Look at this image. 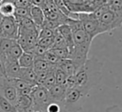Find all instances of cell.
Segmentation results:
<instances>
[{
	"mask_svg": "<svg viewBox=\"0 0 122 112\" xmlns=\"http://www.w3.org/2000/svg\"><path fill=\"white\" fill-rule=\"evenodd\" d=\"M67 24L71 30L73 40V48L70 53L69 58L73 62L77 71L88 59V54L92 40L84 31L78 19L70 18Z\"/></svg>",
	"mask_w": 122,
	"mask_h": 112,
	"instance_id": "obj_1",
	"label": "cell"
},
{
	"mask_svg": "<svg viewBox=\"0 0 122 112\" xmlns=\"http://www.w3.org/2000/svg\"><path fill=\"white\" fill-rule=\"evenodd\" d=\"M103 62L95 56L88 57L86 62L74 74L75 87L89 95L90 91L95 87L102 78Z\"/></svg>",
	"mask_w": 122,
	"mask_h": 112,
	"instance_id": "obj_2",
	"label": "cell"
},
{
	"mask_svg": "<svg viewBox=\"0 0 122 112\" xmlns=\"http://www.w3.org/2000/svg\"><path fill=\"white\" fill-rule=\"evenodd\" d=\"M93 16L99 23L102 34L111 32L122 26V13L112 11L107 4H104L92 11Z\"/></svg>",
	"mask_w": 122,
	"mask_h": 112,
	"instance_id": "obj_3",
	"label": "cell"
},
{
	"mask_svg": "<svg viewBox=\"0 0 122 112\" xmlns=\"http://www.w3.org/2000/svg\"><path fill=\"white\" fill-rule=\"evenodd\" d=\"M88 94L82 90L73 87L67 89L63 101V108L66 112H80L83 109Z\"/></svg>",
	"mask_w": 122,
	"mask_h": 112,
	"instance_id": "obj_4",
	"label": "cell"
},
{
	"mask_svg": "<svg viewBox=\"0 0 122 112\" xmlns=\"http://www.w3.org/2000/svg\"><path fill=\"white\" fill-rule=\"evenodd\" d=\"M30 96L32 100V112L33 111L46 112V108L48 104L51 102L49 96V91L41 85H35L32 88Z\"/></svg>",
	"mask_w": 122,
	"mask_h": 112,
	"instance_id": "obj_5",
	"label": "cell"
},
{
	"mask_svg": "<svg viewBox=\"0 0 122 112\" xmlns=\"http://www.w3.org/2000/svg\"><path fill=\"white\" fill-rule=\"evenodd\" d=\"M77 19L80 21L82 28L91 37L92 40L99 34H102L100 26L96 18L93 16L92 12H80L77 13Z\"/></svg>",
	"mask_w": 122,
	"mask_h": 112,
	"instance_id": "obj_6",
	"label": "cell"
},
{
	"mask_svg": "<svg viewBox=\"0 0 122 112\" xmlns=\"http://www.w3.org/2000/svg\"><path fill=\"white\" fill-rule=\"evenodd\" d=\"M0 28L2 30V37L16 40L18 37V23L13 16L3 17L0 22Z\"/></svg>",
	"mask_w": 122,
	"mask_h": 112,
	"instance_id": "obj_7",
	"label": "cell"
},
{
	"mask_svg": "<svg viewBox=\"0 0 122 112\" xmlns=\"http://www.w3.org/2000/svg\"><path fill=\"white\" fill-rule=\"evenodd\" d=\"M0 95L3 96L6 100H8L12 105L16 104L18 99L17 91L1 70H0Z\"/></svg>",
	"mask_w": 122,
	"mask_h": 112,
	"instance_id": "obj_8",
	"label": "cell"
},
{
	"mask_svg": "<svg viewBox=\"0 0 122 112\" xmlns=\"http://www.w3.org/2000/svg\"><path fill=\"white\" fill-rule=\"evenodd\" d=\"M48 91H49V96H50V99L51 101L57 102V103L63 105V101H64L66 92H67V88L64 85L55 84Z\"/></svg>",
	"mask_w": 122,
	"mask_h": 112,
	"instance_id": "obj_9",
	"label": "cell"
},
{
	"mask_svg": "<svg viewBox=\"0 0 122 112\" xmlns=\"http://www.w3.org/2000/svg\"><path fill=\"white\" fill-rule=\"evenodd\" d=\"M55 68H58V69L62 70L68 77L74 76V74L76 73L75 66H74L73 62L70 58H67V59H59L58 62L55 64Z\"/></svg>",
	"mask_w": 122,
	"mask_h": 112,
	"instance_id": "obj_10",
	"label": "cell"
},
{
	"mask_svg": "<svg viewBox=\"0 0 122 112\" xmlns=\"http://www.w3.org/2000/svg\"><path fill=\"white\" fill-rule=\"evenodd\" d=\"M57 31L64 37V39L66 41V44H67V47H68V50L71 53L72 48H73V40H72V34H71V30L70 26L68 24L60 25L57 28Z\"/></svg>",
	"mask_w": 122,
	"mask_h": 112,
	"instance_id": "obj_11",
	"label": "cell"
},
{
	"mask_svg": "<svg viewBox=\"0 0 122 112\" xmlns=\"http://www.w3.org/2000/svg\"><path fill=\"white\" fill-rule=\"evenodd\" d=\"M18 78H20L31 85H37L36 73L33 71L32 68H20V73H19Z\"/></svg>",
	"mask_w": 122,
	"mask_h": 112,
	"instance_id": "obj_12",
	"label": "cell"
},
{
	"mask_svg": "<svg viewBox=\"0 0 122 112\" xmlns=\"http://www.w3.org/2000/svg\"><path fill=\"white\" fill-rule=\"evenodd\" d=\"M55 68V65H52L49 63L48 61L44 60L41 57H35L32 69L35 73H41V72H49Z\"/></svg>",
	"mask_w": 122,
	"mask_h": 112,
	"instance_id": "obj_13",
	"label": "cell"
},
{
	"mask_svg": "<svg viewBox=\"0 0 122 112\" xmlns=\"http://www.w3.org/2000/svg\"><path fill=\"white\" fill-rule=\"evenodd\" d=\"M30 18L33 21V23L36 25V27H38L40 29L45 20V15H44L43 10L39 7L31 6L30 7Z\"/></svg>",
	"mask_w": 122,
	"mask_h": 112,
	"instance_id": "obj_14",
	"label": "cell"
},
{
	"mask_svg": "<svg viewBox=\"0 0 122 112\" xmlns=\"http://www.w3.org/2000/svg\"><path fill=\"white\" fill-rule=\"evenodd\" d=\"M17 62L21 68H32L34 62V56L30 53L23 52L21 56L18 58Z\"/></svg>",
	"mask_w": 122,
	"mask_h": 112,
	"instance_id": "obj_15",
	"label": "cell"
},
{
	"mask_svg": "<svg viewBox=\"0 0 122 112\" xmlns=\"http://www.w3.org/2000/svg\"><path fill=\"white\" fill-rule=\"evenodd\" d=\"M16 42V40L6 38V37H0V59L8 54L10 49L12 47V45Z\"/></svg>",
	"mask_w": 122,
	"mask_h": 112,
	"instance_id": "obj_16",
	"label": "cell"
},
{
	"mask_svg": "<svg viewBox=\"0 0 122 112\" xmlns=\"http://www.w3.org/2000/svg\"><path fill=\"white\" fill-rule=\"evenodd\" d=\"M16 21L18 23V27L21 29H25L29 31H39V28L36 27V25L33 23L31 18H29V17L17 18Z\"/></svg>",
	"mask_w": 122,
	"mask_h": 112,
	"instance_id": "obj_17",
	"label": "cell"
},
{
	"mask_svg": "<svg viewBox=\"0 0 122 112\" xmlns=\"http://www.w3.org/2000/svg\"><path fill=\"white\" fill-rule=\"evenodd\" d=\"M15 7L10 3L7 1H3L0 3V12L3 17L7 16H13Z\"/></svg>",
	"mask_w": 122,
	"mask_h": 112,
	"instance_id": "obj_18",
	"label": "cell"
},
{
	"mask_svg": "<svg viewBox=\"0 0 122 112\" xmlns=\"http://www.w3.org/2000/svg\"><path fill=\"white\" fill-rule=\"evenodd\" d=\"M55 69V68H54ZM54 69L50 71L49 74L47 75V77L45 78V79L41 82V86H43L44 88H46L47 90L51 89L53 85L56 84V81H55V76H54Z\"/></svg>",
	"mask_w": 122,
	"mask_h": 112,
	"instance_id": "obj_19",
	"label": "cell"
},
{
	"mask_svg": "<svg viewBox=\"0 0 122 112\" xmlns=\"http://www.w3.org/2000/svg\"><path fill=\"white\" fill-rule=\"evenodd\" d=\"M0 112H18L14 105L0 95Z\"/></svg>",
	"mask_w": 122,
	"mask_h": 112,
	"instance_id": "obj_20",
	"label": "cell"
},
{
	"mask_svg": "<svg viewBox=\"0 0 122 112\" xmlns=\"http://www.w3.org/2000/svg\"><path fill=\"white\" fill-rule=\"evenodd\" d=\"M52 48H68L66 41L64 37L61 35V34L56 30H54V34H53V45Z\"/></svg>",
	"mask_w": 122,
	"mask_h": 112,
	"instance_id": "obj_21",
	"label": "cell"
},
{
	"mask_svg": "<svg viewBox=\"0 0 122 112\" xmlns=\"http://www.w3.org/2000/svg\"><path fill=\"white\" fill-rule=\"evenodd\" d=\"M30 8H15L14 13H13V17L15 19H17V18H25V17L30 18Z\"/></svg>",
	"mask_w": 122,
	"mask_h": 112,
	"instance_id": "obj_22",
	"label": "cell"
},
{
	"mask_svg": "<svg viewBox=\"0 0 122 112\" xmlns=\"http://www.w3.org/2000/svg\"><path fill=\"white\" fill-rule=\"evenodd\" d=\"M54 76H55V81H56V84H60V85H64L66 84V81H67V78H68V76L60 69L58 68H55L54 69Z\"/></svg>",
	"mask_w": 122,
	"mask_h": 112,
	"instance_id": "obj_23",
	"label": "cell"
},
{
	"mask_svg": "<svg viewBox=\"0 0 122 112\" xmlns=\"http://www.w3.org/2000/svg\"><path fill=\"white\" fill-rule=\"evenodd\" d=\"M51 50L58 57V59H67L70 57V52L68 48H51Z\"/></svg>",
	"mask_w": 122,
	"mask_h": 112,
	"instance_id": "obj_24",
	"label": "cell"
},
{
	"mask_svg": "<svg viewBox=\"0 0 122 112\" xmlns=\"http://www.w3.org/2000/svg\"><path fill=\"white\" fill-rule=\"evenodd\" d=\"M107 5L112 11L122 13V0H107Z\"/></svg>",
	"mask_w": 122,
	"mask_h": 112,
	"instance_id": "obj_25",
	"label": "cell"
},
{
	"mask_svg": "<svg viewBox=\"0 0 122 112\" xmlns=\"http://www.w3.org/2000/svg\"><path fill=\"white\" fill-rule=\"evenodd\" d=\"M41 58H43L44 60H46V61H48L49 63H51V64H52V65H55L57 62H58V57L53 54V52L50 49V50H48L45 54H44V56L41 57Z\"/></svg>",
	"mask_w": 122,
	"mask_h": 112,
	"instance_id": "obj_26",
	"label": "cell"
},
{
	"mask_svg": "<svg viewBox=\"0 0 122 112\" xmlns=\"http://www.w3.org/2000/svg\"><path fill=\"white\" fill-rule=\"evenodd\" d=\"M37 44L42 46L43 48L50 50L52 48L53 45V37H48V38H39L37 40Z\"/></svg>",
	"mask_w": 122,
	"mask_h": 112,
	"instance_id": "obj_27",
	"label": "cell"
},
{
	"mask_svg": "<svg viewBox=\"0 0 122 112\" xmlns=\"http://www.w3.org/2000/svg\"><path fill=\"white\" fill-rule=\"evenodd\" d=\"M62 110H64L63 105L53 101L50 102L46 108V112H61Z\"/></svg>",
	"mask_w": 122,
	"mask_h": 112,
	"instance_id": "obj_28",
	"label": "cell"
},
{
	"mask_svg": "<svg viewBox=\"0 0 122 112\" xmlns=\"http://www.w3.org/2000/svg\"><path fill=\"white\" fill-rule=\"evenodd\" d=\"M54 31L46 29V28H40L38 33V39L39 38H48V37H53Z\"/></svg>",
	"mask_w": 122,
	"mask_h": 112,
	"instance_id": "obj_29",
	"label": "cell"
},
{
	"mask_svg": "<svg viewBox=\"0 0 122 112\" xmlns=\"http://www.w3.org/2000/svg\"><path fill=\"white\" fill-rule=\"evenodd\" d=\"M31 4V6H35V7H39L41 9L44 8L45 5V0H29Z\"/></svg>",
	"mask_w": 122,
	"mask_h": 112,
	"instance_id": "obj_30",
	"label": "cell"
},
{
	"mask_svg": "<svg viewBox=\"0 0 122 112\" xmlns=\"http://www.w3.org/2000/svg\"><path fill=\"white\" fill-rule=\"evenodd\" d=\"M106 112H122V108H120L117 105H112L110 106L106 109Z\"/></svg>",
	"mask_w": 122,
	"mask_h": 112,
	"instance_id": "obj_31",
	"label": "cell"
},
{
	"mask_svg": "<svg viewBox=\"0 0 122 112\" xmlns=\"http://www.w3.org/2000/svg\"><path fill=\"white\" fill-rule=\"evenodd\" d=\"M0 70L3 72V70H2V65H1V60H0ZM3 74H4V73H3Z\"/></svg>",
	"mask_w": 122,
	"mask_h": 112,
	"instance_id": "obj_32",
	"label": "cell"
},
{
	"mask_svg": "<svg viewBox=\"0 0 122 112\" xmlns=\"http://www.w3.org/2000/svg\"><path fill=\"white\" fill-rule=\"evenodd\" d=\"M3 18V16H2V14H1V12H0V19H2Z\"/></svg>",
	"mask_w": 122,
	"mask_h": 112,
	"instance_id": "obj_33",
	"label": "cell"
},
{
	"mask_svg": "<svg viewBox=\"0 0 122 112\" xmlns=\"http://www.w3.org/2000/svg\"><path fill=\"white\" fill-rule=\"evenodd\" d=\"M33 112H42V111H33Z\"/></svg>",
	"mask_w": 122,
	"mask_h": 112,
	"instance_id": "obj_34",
	"label": "cell"
},
{
	"mask_svg": "<svg viewBox=\"0 0 122 112\" xmlns=\"http://www.w3.org/2000/svg\"><path fill=\"white\" fill-rule=\"evenodd\" d=\"M3 1H4V0H0V3H1V2H3Z\"/></svg>",
	"mask_w": 122,
	"mask_h": 112,
	"instance_id": "obj_35",
	"label": "cell"
},
{
	"mask_svg": "<svg viewBox=\"0 0 122 112\" xmlns=\"http://www.w3.org/2000/svg\"><path fill=\"white\" fill-rule=\"evenodd\" d=\"M61 112H66V111H65V110H62V111H61Z\"/></svg>",
	"mask_w": 122,
	"mask_h": 112,
	"instance_id": "obj_36",
	"label": "cell"
},
{
	"mask_svg": "<svg viewBox=\"0 0 122 112\" xmlns=\"http://www.w3.org/2000/svg\"><path fill=\"white\" fill-rule=\"evenodd\" d=\"M0 22H1V19H0Z\"/></svg>",
	"mask_w": 122,
	"mask_h": 112,
	"instance_id": "obj_37",
	"label": "cell"
}]
</instances>
